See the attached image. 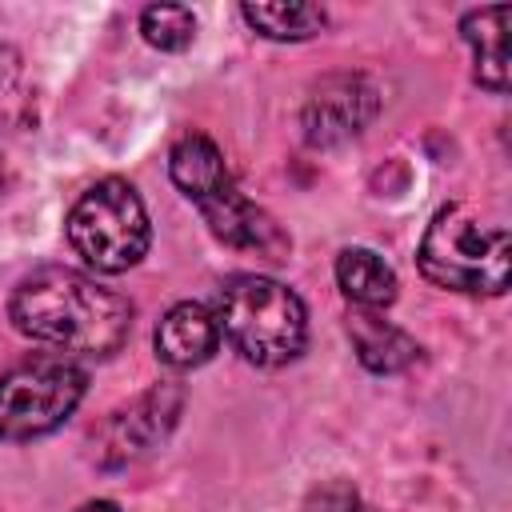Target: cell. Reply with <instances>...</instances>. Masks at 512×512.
<instances>
[{"label":"cell","mask_w":512,"mask_h":512,"mask_svg":"<svg viewBox=\"0 0 512 512\" xmlns=\"http://www.w3.org/2000/svg\"><path fill=\"white\" fill-rule=\"evenodd\" d=\"M12 328L64 356H112L132 332V304L76 268H40L8 300Z\"/></svg>","instance_id":"6da1fadb"},{"label":"cell","mask_w":512,"mask_h":512,"mask_svg":"<svg viewBox=\"0 0 512 512\" xmlns=\"http://www.w3.org/2000/svg\"><path fill=\"white\" fill-rule=\"evenodd\" d=\"M416 264L436 288L500 296L512 272V236L500 220H484L468 204H448L428 224Z\"/></svg>","instance_id":"7a4b0ae2"},{"label":"cell","mask_w":512,"mask_h":512,"mask_svg":"<svg viewBox=\"0 0 512 512\" xmlns=\"http://www.w3.org/2000/svg\"><path fill=\"white\" fill-rule=\"evenodd\" d=\"M216 324L220 336L248 360L260 368H276L288 364L304 352L308 340V312L304 300L268 276H232L220 288L216 300Z\"/></svg>","instance_id":"3957f363"},{"label":"cell","mask_w":512,"mask_h":512,"mask_svg":"<svg viewBox=\"0 0 512 512\" xmlns=\"http://www.w3.org/2000/svg\"><path fill=\"white\" fill-rule=\"evenodd\" d=\"M64 232H68L72 252L88 268L108 272V276L140 264L148 252V240H152L144 200L136 196V188L128 180H116V176L92 184L72 204Z\"/></svg>","instance_id":"277c9868"},{"label":"cell","mask_w":512,"mask_h":512,"mask_svg":"<svg viewBox=\"0 0 512 512\" xmlns=\"http://www.w3.org/2000/svg\"><path fill=\"white\" fill-rule=\"evenodd\" d=\"M84 368L64 356H40L0 372V440L24 444L56 432L84 396Z\"/></svg>","instance_id":"5b68a950"},{"label":"cell","mask_w":512,"mask_h":512,"mask_svg":"<svg viewBox=\"0 0 512 512\" xmlns=\"http://www.w3.org/2000/svg\"><path fill=\"white\" fill-rule=\"evenodd\" d=\"M180 408H184V392L172 384H160V388L136 396L128 408H116L92 440L96 460L104 468H124V464L144 460L148 452H156L168 440Z\"/></svg>","instance_id":"8992f818"},{"label":"cell","mask_w":512,"mask_h":512,"mask_svg":"<svg viewBox=\"0 0 512 512\" xmlns=\"http://www.w3.org/2000/svg\"><path fill=\"white\" fill-rule=\"evenodd\" d=\"M376 108H380L376 88L364 76H328L312 88L304 104V140L316 148L344 144L364 132Z\"/></svg>","instance_id":"52a82bcc"},{"label":"cell","mask_w":512,"mask_h":512,"mask_svg":"<svg viewBox=\"0 0 512 512\" xmlns=\"http://www.w3.org/2000/svg\"><path fill=\"white\" fill-rule=\"evenodd\" d=\"M200 212H204V220H208V228H212L216 240H224L232 248H244V252H260L268 260H284L288 236L280 232V224L264 208H256L252 200H244L236 188H228L224 196L208 200Z\"/></svg>","instance_id":"ba28073f"},{"label":"cell","mask_w":512,"mask_h":512,"mask_svg":"<svg viewBox=\"0 0 512 512\" xmlns=\"http://www.w3.org/2000/svg\"><path fill=\"white\" fill-rule=\"evenodd\" d=\"M220 344V324L208 304L184 300L172 304L156 324V356L168 368H196L204 364Z\"/></svg>","instance_id":"9c48e42d"},{"label":"cell","mask_w":512,"mask_h":512,"mask_svg":"<svg viewBox=\"0 0 512 512\" xmlns=\"http://www.w3.org/2000/svg\"><path fill=\"white\" fill-rule=\"evenodd\" d=\"M168 176H172V184L196 208H204L208 200H216L228 188H236L232 184V172L224 164V152L208 136H200V132H188V136H180L172 144V152H168Z\"/></svg>","instance_id":"30bf717a"},{"label":"cell","mask_w":512,"mask_h":512,"mask_svg":"<svg viewBox=\"0 0 512 512\" xmlns=\"http://www.w3.org/2000/svg\"><path fill=\"white\" fill-rule=\"evenodd\" d=\"M344 328H348V340H352V348H356V360H360L368 372L392 376V372H404V368L420 356L416 340H412L400 324L384 320L376 308H352Z\"/></svg>","instance_id":"8fae6325"},{"label":"cell","mask_w":512,"mask_h":512,"mask_svg":"<svg viewBox=\"0 0 512 512\" xmlns=\"http://www.w3.org/2000/svg\"><path fill=\"white\" fill-rule=\"evenodd\" d=\"M508 16L512 12L496 4V8H472L460 20V36L468 40L476 60L472 72L488 92H508Z\"/></svg>","instance_id":"7c38bea8"},{"label":"cell","mask_w":512,"mask_h":512,"mask_svg":"<svg viewBox=\"0 0 512 512\" xmlns=\"http://www.w3.org/2000/svg\"><path fill=\"white\" fill-rule=\"evenodd\" d=\"M336 284L352 308H388L396 300V272L372 248H344L336 256Z\"/></svg>","instance_id":"4fadbf2b"},{"label":"cell","mask_w":512,"mask_h":512,"mask_svg":"<svg viewBox=\"0 0 512 512\" xmlns=\"http://www.w3.org/2000/svg\"><path fill=\"white\" fill-rule=\"evenodd\" d=\"M240 16L268 40H308L316 36L328 16L320 4H300V0H268V4H244Z\"/></svg>","instance_id":"5bb4252c"},{"label":"cell","mask_w":512,"mask_h":512,"mask_svg":"<svg viewBox=\"0 0 512 512\" xmlns=\"http://www.w3.org/2000/svg\"><path fill=\"white\" fill-rule=\"evenodd\" d=\"M140 32L160 52H184L196 36V16L184 4H152L140 12Z\"/></svg>","instance_id":"9a60e30c"},{"label":"cell","mask_w":512,"mask_h":512,"mask_svg":"<svg viewBox=\"0 0 512 512\" xmlns=\"http://www.w3.org/2000/svg\"><path fill=\"white\" fill-rule=\"evenodd\" d=\"M304 512H360V500H356V492H348L344 484H332V488L316 492Z\"/></svg>","instance_id":"2e32d148"},{"label":"cell","mask_w":512,"mask_h":512,"mask_svg":"<svg viewBox=\"0 0 512 512\" xmlns=\"http://www.w3.org/2000/svg\"><path fill=\"white\" fill-rule=\"evenodd\" d=\"M80 512H120L112 500H88V504H80Z\"/></svg>","instance_id":"e0dca14e"}]
</instances>
